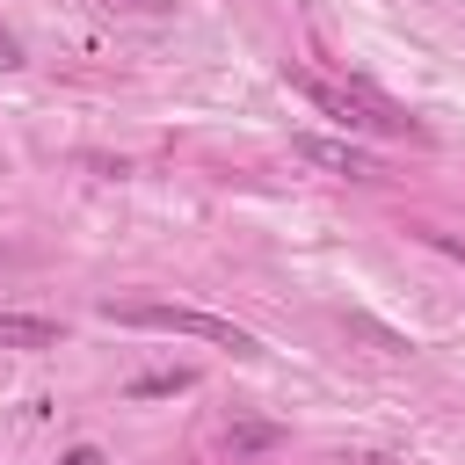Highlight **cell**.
Wrapping results in <instances>:
<instances>
[{
  "label": "cell",
  "instance_id": "4",
  "mask_svg": "<svg viewBox=\"0 0 465 465\" xmlns=\"http://www.w3.org/2000/svg\"><path fill=\"white\" fill-rule=\"evenodd\" d=\"M58 320L44 312H0V349H58Z\"/></svg>",
  "mask_w": 465,
  "mask_h": 465
},
{
  "label": "cell",
  "instance_id": "3",
  "mask_svg": "<svg viewBox=\"0 0 465 465\" xmlns=\"http://www.w3.org/2000/svg\"><path fill=\"white\" fill-rule=\"evenodd\" d=\"M291 153H298V160H312V167H327V174H349V182L378 174V167H371V153H363V145H349V138H312V131H298V138H291Z\"/></svg>",
  "mask_w": 465,
  "mask_h": 465
},
{
  "label": "cell",
  "instance_id": "5",
  "mask_svg": "<svg viewBox=\"0 0 465 465\" xmlns=\"http://www.w3.org/2000/svg\"><path fill=\"white\" fill-rule=\"evenodd\" d=\"M196 385V371H145V378H131L124 392L131 400H167V392H189Z\"/></svg>",
  "mask_w": 465,
  "mask_h": 465
},
{
  "label": "cell",
  "instance_id": "8",
  "mask_svg": "<svg viewBox=\"0 0 465 465\" xmlns=\"http://www.w3.org/2000/svg\"><path fill=\"white\" fill-rule=\"evenodd\" d=\"M0 65H22V44H15L7 29H0Z\"/></svg>",
  "mask_w": 465,
  "mask_h": 465
},
{
  "label": "cell",
  "instance_id": "6",
  "mask_svg": "<svg viewBox=\"0 0 465 465\" xmlns=\"http://www.w3.org/2000/svg\"><path fill=\"white\" fill-rule=\"evenodd\" d=\"M225 443L247 458V450H276V443H283V429H276V421H232V429H225Z\"/></svg>",
  "mask_w": 465,
  "mask_h": 465
},
{
  "label": "cell",
  "instance_id": "7",
  "mask_svg": "<svg viewBox=\"0 0 465 465\" xmlns=\"http://www.w3.org/2000/svg\"><path fill=\"white\" fill-rule=\"evenodd\" d=\"M58 465H102V450H94V443H80V450H65Z\"/></svg>",
  "mask_w": 465,
  "mask_h": 465
},
{
  "label": "cell",
  "instance_id": "2",
  "mask_svg": "<svg viewBox=\"0 0 465 465\" xmlns=\"http://www.w3.org/2000/svg\"><path fill=\"white\" fill-rule=\"evenodd\" d=\"M116 327H153V334H196V341H218L232 356H262V341L225 320V312H203V305H160V298H138V305H102Z\"/></svg>",
  "mask_w": 465,
  "mask_h": 465
},
{
  "label": "cell",
  "instance_id": "1",
  "mask_svg": "<svg viewBox=\"0 0 465 465\" xmlns=\"http://www.w3.org/2000/svg\"><path fill=\"white\" fill-rule=\"evenodd\" d=\"M283 87H298L320 116H334V124H349V131H385V138H429L407 109H392L385 94H371V87H334V80H320V73H291L283 65Z\"/></svg>",
  "mask_w": 465,
  "mask_h": 465
}]
</instances>
